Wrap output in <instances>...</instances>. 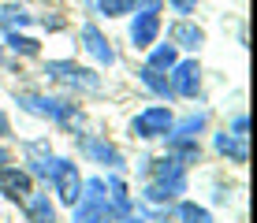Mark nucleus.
<instances>
[{
	"label": "nucleus",
	"instance_id": "9b49d317",
	"mask_svg": "<svg viewBox=\"0 0 257 223\" xmlns=\"http://www.w3.org/2000/svg\"><path fill=\"white\" fill-rule=\"evenodd\" d=\"M49 71H56L60 78H67V82H82V86H97V78L90 75V71H82V67H75V64H52Z\"/></svg>",
	"mask_w": 257,
	"mask_h": 223
},
{
	"label": "nucleus",
	"instance_id": "dca6fc26",
	"mask_svg": "<svg viewBox=\"0 0 257 223\" xmlns=\"http://www.w3.org/2000/svg\"><path fill=\"white\" fill-rule=\"evenodd\" d=\"M179 216H183V223H212V216L205 208H198V204H183Z\"/></svg>",
	"mask_w": 257,
	"mask_h": 223
},
{
	"label": "nucleus",
	"instance_id": "f257e3e1",
	"mask_svg": "<svg viewBox=\"0 0 257 223\" xmlns=\"http://www.w3.org/2000/svg\"><path fill=\"white\" fill-rule=\"evenodd\" d=\"M52 182H56V193H60L64 204H78V197H82V178H78L75 164L56 160V164H52Z\"/></svg>",
	"mask_w": 257,
	"mask_h": 223
},
{
	"label": "nucleus",
	"instance_id": "ddd939ff",
	"mask_svg": "<svg viewBox=\"0 0 257 223\" xmlns=\"http://www.w3.org/2000/svg\"><path fill=\"white\" fill-rule=\"evenodd\" d=\"M86 153H90V156H97V160H104V164H119L116 149H108L104 141H97V138H90V141H86Z\"/></svg>",
	"mask_w": 257,
	"mask_h": 223
},
{
	"label": "nucleus",
	"instance_id": "f03ea898",
	"mask_svg": "<svg viewBox=\"0 0 257 223\" xmlns=\"http://www.w3.org/2000/svg\"><path fill=\"white\" fill-rule=\"evenodd\" d=\"M131 127H135L138 138H164V134L172 130V112L168 108H146Z\"/></svg>",
	"mask_w": 257,
	"mask_h": 223
},
{
	"label": "nucleus",
	"instance_id": "423d86ee",
	"mask_svg": "<svg viewBox=\"0 0 257 223\" xmlns=\"http://www.w3.org/2000/svg\"><path fill=\"white\" fill-rule=\"evenodd\" d=\"M0 190L12 201H23L26 193H30V175L19 171V167H0Z\"/></svg>",
	"mask_w": 257,
	"mask_h": 223
},
{
	"label": "nucleus",
	"instance_id": "f8f14e48",
	"mask_svg": "<svg viewBox=\"0 0 257 223\" xmlns=\"http://www.w3.org/2000/svg\"><path fill=\"white\" fill-rule=\"evenodd\" d=\"M142 82L153 89L157 97H172V86H168V78H161V71H157V67L146 64V71H142Z\"/></svg>",
	"mask_w": 257,
	"mask_h": 223
},
{
	"label": "nucleus",
	"instance_id": "5701e85b",
	"mask_svg": "<svg viewBox=\"0 0 257 223\" xmlns=\"http://www.w3.org/2000/svg\"><path fill=\"white\" fill-rule=\"evenodd\" d=\"M8 164V153H4V149H0V167H4Z\"/></svg>",
	"mask_w": 257,
	"mask_h": 223
},
{
	"label": "nucleus",
	"instance_id": "0eeeda50",
	"mask_svg": "<svg viewBox=\"0 0 257 223\" xmlns=\"http://www.w3.org/2000/svg\"><path fill=\"white\" fill-rule=\"evenodd\" d=\"M82 41H86V49H90L101 64H116V52L108 49V41L101 38V30H97V26H82Z\"/></svg>",
	"mask_w": 257,
	"mask_h": 223
},
{
	"label": "nucleus",
	"instance_id": "9d476101",
	"mask_svg": "<svg viewBox=\"0 0 257 223\" xmlns=\"http://www.w3.org/2000/svg\"><path fill=\"white\" fill-rule=\"evenodd\" d=\"M242 141H246V138H235V134H220V138H216V149H220V153H227V156L235 160V164H246V145H242Z\"/></svg>",
	"mask_w": 257,
	"mask_h": 223
},
{
	"label": "nucleus",
	"instance_id": "6ab92c4d",
	"mask_svg": "<svg viewBox=\"0 0 257 223\" xmlns=\"http://www.w3.org/2000/svg\"><path fill=\"white\" fill-rule=\"evenodd\" d=\"M138 12H161V0H135Z\"/></svg>",
	"mask_w": 257,
	"mask_h": 223
},
{
	"label": "nucleus",
	"instance_id": "6e6552de",
	"mask_svg": "<svg viewBox=\"0 0 257 223\" xmlns=\"http://www.w3.org/2000/svg\"><path fill=\"white\" fill-rule=\"evenodd\" d=\"M26 216H30V223H56V212H52L49 197H30L26 193Z\"/></svg>",
	"mask_w": 257,
	"mask_h": 223
},
{
	"label": "nucleus",
	"instance_id": "1a4fd4ad",
	"mask_svg": "<svg viewBox=\"0 0 257 223\" xmlns=\"http://www.w3.org/2000/svg\"><path fill=\"white\" fill-rule=\"evenodd\" d=\"M172 41L179 45V49H201V41H205V34L198 30V26H190V23H179L172 30Z\"/></svg>",
	"mask_w": 257,
	"mask_h": 223
},
{
	"label": "nucleus",
	"instance_id": "f3484780",
	"mask_svg": "<svg viewBox=\"0 0 257 223\" xmlns=\"http://www.w3.org/2000/svg\"><path fill=\"white\" fill-rule=\"evenodd\" d=\"M201 123H205V119H201V115H190V119L183 123L179 130H175V138H194V130H201Z\"/></svg>",
	"mask_w": 257,
	"mask_h": 223
},
{
	"label": "nucleus",
	"instance_id": "4468645a",
	"mask_svg": "<svg viewBox=\"0 0 257 223\" xmlns=\"http://www.w3.org/2000/svg\"><path fill=\"white\" fill-rule=\"evenodd\" d=\"M149 67H157V71L175 67V45H164V49H157L153 56H149Z\"/></svg>",
	"mask_w": 257,
	"mask_h": 223
},
{
	"label": "nucleus",
	"instance_id": "4be33fe9",
	"mask_svg": "<svg viewBox=\"0 0 257 223\" xmlns=\"http://www.w3.org/2000/svg\"><path fill=\"white\" fill-rule=\"evenodd\" d=\"M0 134H8V119H4V112H0Z\"/></svg>",
	"mask_w": 257,
	"mask_h": 223
},
{
	"label": "nucleus",
	"instance_id": "20e7f679",
	"mask_svg": "<svg viewBox=\"0 0 257 223\" xmlns=\"http://www.w3.org/2000/svg\"><path fill=\"white\" fill-rule=\"evenodd\" d=\"M86 190H90V193L78 197L82 204H75V223H97V219H101V212H104V197H101L104 186L101 182H90Z\"/></svg>",
	"mask_w": 257,
	"mask_h": 223
},
{
	"label": "nucleus",
	"instance_id": "7ed1b4c3",
	"mask_svg": "<svg viewBox=\"0 0 257 223\" xmlns=\"http://www.w3.org/2000/svg\"><path fill=\"white\" fill-rule=\"evenodd\" d=\"M172 93L179 97H198V86H201V67L194 64V60H187V64H175L172 67Z\"/></svg>",
	"mask_w": 257,
	"mask_h": 223
},
{
	"label": "nucleus",
	"instance_id": "aec40b11",
	"mask_svg": "<svg viewBox=\"0 0 257 223\" xmlns=\"http://www.w3.org/2000/svg\"><path fill=\"white\" fill-rule=\"evenodd\" d=\"M168 4H172V8H179V12H183V15H187V12H190V8H194V4H198V0H168Z\"/></svg>",
	"mask_w": 257,
	"mask_h": 223
},
{
	"label": "nucleus",
	"instance_id": "412c9836",
	"mask_svg": "<svg viewBox=\"0 0 257 223\" xmlns=\"http://www.w3.org/2000/svg\"><path fill=\"white\" fill-rule=\"evenodd\" d=\"M235 138H246V115H238V119H235Z\"/></svg>",
	"mask_w": 257,
	"mask_h": 223
},
{
	"label": "nucleus",
	"instance_id": "2eb2a0df",
	"mask_svg": "<svg viewBox=\"0 0 257 223\" xmlns=\"http://www.w3.org/2000/svg\"><path fill=\"white\" fill-rule=\"evenodd\" d=\"M97 8L112 19V15H127L131 8H135V0H97Z\"/></svg>",
	"mask_w": 257,
	"mask_h": 223
},
{
	"label": "nucleus",
	"instance_id": "39448f33",
	"mask_svg": "<svg viewBox=\"0 0 257 223\" xmlns=\"http://www.w3.org/2000/svg\"><path fill=\"white\" fill-rule=\"evenodd\" d=\"M157 34H161V19H157V12H138L135 26H131V41H135L138 49H149V45L157 41Z\"/></svg>",
	"mask_w": 257,
	"mask_h": 223
},
{
	"label": "nucleus",
	"instance_id": "a211bd4d",
	"mask_svg": "<svg viewBox=\"0 0 257 223\" xmlns=\"http://www.w3.org/2000/svg\"><path fill=\"white\" fill-rule=\"evenodd\" d=\"M12 49H15V52H26V56H34V52H38V45H34L30 38H19V34H12Z\"/></svg>",
	"mask_w": 257,
	"mask_h": 223
}]
</instances>
